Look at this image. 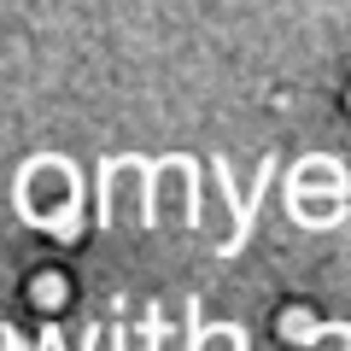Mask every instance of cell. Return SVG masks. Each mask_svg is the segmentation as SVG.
<instances>
[{
  "label": "cell",
  "mask_w": 351,
  "mask_h": 351,
  "mask_svg": "<svg viewBox=\"0 0 351 351\" xmlns=\"http://www.w3.org/2000/svg\"><path fill=\"white\" fill-rule=\"evenodd\" d=\"M269 176H276V158H263V170H258V188H252L246 199H240V193H234V182H228V164L217 158V182H223V199H228V211H234V234L223 240V252H228V258H234V252L252 240V223H258V199H263V188H269Z\"/></svg>",
  "instance_id": "obj_1"
},
{
  "label": "cell",
  "mask_w": 351,
  "mask_h": 351,
  "mask_svg": "<svg viewBox=\"0 0 351 351\" xmlns=\"http://www.w3.org/2000/svg\"><path fill=\"white\" fill-rule=\"evenodd\" d=\"M0 351H24V346H18V339H12V328H6V334H0ZM36 351H59V328H47V334H41V346Z\"/></svg>",
  "instance_id": "obj_2"
},
{
  "label": "cell",
  "mask_w": 351,
  "mask_h": 351,
  "mask_svg": "<svg viewBox=\"0 0 351 351\" xmlns=\"http://www.w3.org/2000/svg\"><path fill=\"white\" fill-rule=\"evenodd\" d=\"M205 346V322H199V299H188V351Z\"/></svg>",
  "instance_id": "obj_3"
},
{
  "label": "cell",
  "mask_w": 351,
  "mask_h": 351,
  "mask_svg": "<svg viewBox=\"0 0 351 351\" xmlns=\"http://www.w3.org/2000/svg\"><path fill=\"white\" fill-rule=\"evenodd\" d=\"M141 339H147V351H158V339H164V316H158V311H147V322H141Z\"/></svg>",
  "instance_id": "obj_4"
},
{
  "label": "cell",
  "mask_w": 351,
  "mask_h": 351,
  "mask_svg": "<svg viewBox=\"0 0 351 351\" xmlns=\"http://www.w3.org/2000/svg\"><path fill=\"white\" fill-rule=\"evenodd\" d=\"M228 339H234V351H246V328H234V322H228Z\"/></svg>",
  "instance_id": "obj_5"
}]
</instances>
